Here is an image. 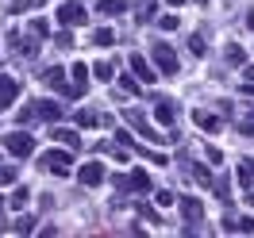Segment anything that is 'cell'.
Here are the masks:
<instances>
[{"instance_id":"22","label":"cell","mask_w":254,"mask_h":238,"mask_svg":"<svg viewBox=\"0 0 254 238\" xmlns=\"http://www.w3.org/2000/svg\"><path fill=\"white\" fill-rule=\"evenodd\" d=\"M227 62L231 65H247V50L239 47V43H231V47H227Z\"/></svg>"},{"instance_id":"23","label":"cell","mask_w":254,"mask_h":238,"mask_svg":"<svg viewBox=\"0 0 254 238\" xmlns=\"http://www.w3.org/2000/svg\"><path fill=\"white\" fill-rule=\"evenodd\" d=\"M189 177L196 185H212V173H208V165H189Z\"/></svg>"},{"instance_id":"26","label":"cell","mask_w":254,"mask_h":238,"mask_svg":"<svg viewBox=\"0 0 254 238\" xmlns=\"http://www.w3.org/2000/svg\"><path fill=\"white\" fill-rule=\"evenodd\" d=\"M16 169H12V165H0V189H8V185H16Z\"/></svg>"},{"instance_id":"7","label":"cell","mask_w":254,"mask_h":238,"mask_svg":"<svg viewBox=\"0 0 254 238\" xmlns=\"http://www.w3.org/2000/svg\"><path fill=\"white\" fill-rule=\"evenodd\" d=\"M43 165H47L50 173L65 177L69 173V154H65V150H50V154H43Z\"/></svg>"},{"instance_id":"17","label":"cell","mask_w":254,"mask_h":238,"mask_svg":"<svg viewBox=\"0 0 254 238\" xmlns=\"http://www.w3.org/2000/svg\"><path fill=\"white\" fill-rule=\"evenodd\" d=\"M50 135H54L58 143L73 146V150H77V146H81V135H77V131H73V127H54V131H50Z\"/></svg>"},{"instance_id":"29","label":"cell","mask_w":254,"mask_h":238,"mask_svg":"<svg viewBox=\"0 0 254 238\" xmlns=\"http://www.w3.org/2000/svg\"><path fill=\"white\" fill-rule=\"evenodd\" d=\"M158 27H162V31H177V27H181V19H177V16H162Z\"/></svg>"},{"instance_id":"2","label":"cell","mask_w":254,"mask_h":238,"mask_svg":"<svg viewBox=\"0 0 254 238\" xmlns=\"http://www.w3.org/2000/svg\"><path fill=\"white\" fill-rule=\"evenodd\" d=\"M127 115V127L135 131V135H143V139H150V143H162V135L154 127H150V123H146V115H139V111L131 108V111H124Z\"/></svg>"},{"instance_id":"39","label":"cell","mask_w":254,"mask_h":238,"mask_svg":"<svg viewBox=\"0 0 254 238\" xmlns=\"http://www.w3.org/2000/svg\"><path fill=\"white\" fill-rule=\"evenodd\" d=\"M243 77H247V81H254V65H247V69H243Z\"/></svg>"},{"instance_id":"40","label":"cell","mask_w":254,"mask_h":238,"mask_svg":"<svg viewBox=\"0 0 254 238\" xmlns=\"http://www.w3.org/2000/svg\"><path fill=\"white\" fill-rule=\"evenodd\" d=\"M247 204H251V207H254V189H247Z\"/></svg>"},{"instance_id":"37","label":"cell","mask_w":254,"mask_h":238,"mask_svg":"<svg viewBox=\"0 0 254 238\" xmlns=\"http://www.w3.org/2000/svg\"><path fill=\"white\" fill-rule=\"evenodd\" d=\"M19 204H27V189H23V185H19L16 196H12V207H19Z\"/></svg>"},{"instance_id":"16","label":"cell","mask_w":254,"mask_h":238,"mask_svg":"<svg viewBox=\"0 0 254 238\" xmlns=\"http://www.w3.org/2000/svg\"><path fill=\"white\" fill-rule=\"evenodd\" d=\"M154 12H158V0H139L135 4V23H150Z\"/></svg>"},{"instance_id":"18","label":"cell","mask_w":254,"mask_h":238,"mask_svg":"<svg viewBox=\"0 0 254 238\" xmlns=\"http://www.w3.org/2000/svg\"><path fill=\"white\" fill-rule=\"evenodd\" d=\"M96 12H100V16H124L127 4H124V0H100V4H96Z\"/></svg>"},{"instance_id":"30","label":"cell","mask_w":254,"mask_h":238,"mask_svg":"<svg viewBox=\"0 0 254 238\" xmlns=\"http://www.w3.org/2000/svg\"><path fill=\"white\" fill-rule=\"evenodd\" d=\"M204 158L212 161V165H220V161H223V150H220V146H204Z\"/></svg>"},{"instance_id":"35","label":"cell","mask_w":254,"mask_h":238,"mask_svg":"<svg viewBox=\"0 0 254 238\" xmlns=\"http://www.w3.org/2000/svg\"><path fill=\"white\" fill-rule=\"evenodd\" d=\"M116 143L120 146H135V139H131V131H116Z\"/></svg>"},{"instance_id":"11","label":"cell","mask_w":254,"mask_h":238,"mask_svg":"<svg viewBox=\"0 0 254 238\" xmlns=\"http://www.w3.org/2000/svg\"><path fill=\"white\" fill-rule=\"evenodd\" d=\"M192 123H196L200 131H208V135H220L223 131V119H216L212 111H192Z\"/></svg>"},{"instance_id":"42","label":"cell","mask_w":254,"mask_h":238,"mask_svg":"<svg viewBox=\"0 0 254 238\" xmlns=\"http://www.w3.org/2000/svg\"><path fill=\"white\" fill-rule=\"evenodd\" d=\"M170 4H181V0H170Z\"/></svg>"},{"instance_id":"33","label":"cell","mask_w":254,"mask_h":238,"mask_svg":"<svg viewBox=\"0 0 254 238\" xmlns=\"http://www.w3.org/2000/svg\"><path fill=\"white\" fill-rule=\"evenodd\" d=\"M54 43H58V50H69V47H73V31H62Z\"/></svg>"},{"instance_id":"34","label":"cell","mask_w":254,"mask_h":238,"mask_svg":"<svg viewBox=\"0 0 254 238\" xmlns=\"http://www.w3.org/2000/svg\"><path fill=\"white\" fill-rule=\"evenodd\" d=\"M31 8H39V0H19V4H12V12H31Z\"/></svg>"},{"instance_id":"5","label":"cell","mask_w":254,"mask_h":238,"mask_svg":"<svg viewBox=\"0 0 254 238\" xmlns=\"http://www.w3.org/2000/svg\"><path fill=\"white\" fill-rule=\"evenodd\" d=\"M116 185H120V189H135V192H150V177H146L143 169H135V173L116 177Z\"/></svg>"},{"instance_id":"25","label":"cell","mask_w":254,"mask_h":238,"mask_svg":"<svg viewBox=\"0 0 254 238\" xmlns=\"http://www.w3.org/2000/svg\"><path fill=\"white\" fill-rule=\"evenodd\" d=\"M31 35H35V39H47V35H50V23H47L43 16H39V19H31Z\"/></svg>"},{"instance_id":"28","label":"cell","mask_w":254,"mask_h":238,"mask_svg":"<svg viewBox=\"0 0 254 238\" xmlns=\"http://www.w3.org/2000/svg\"><path fill=\"white\" fill-rule=\"evenodd\" d=\"M204 47H208V43H204V35H192V39H189V50L196 54V58L204 54Z\"/></svg>"},{"instance_id":"21","label":"cell","mask_w":254,"mask_h":238,"mask_svg":"<svg viewBox=\"0 0 254 238\" xmlns=\"http://www.w3.org/2000/svg\"><path fill=\"white\" fill-rule=\"evenodd\" d=\"M93 43L96 47H112V43H116V31H112V27H100V31H93Z\"/></svg>"},{"instance_id":"20","label":"cell","mask_w":254,"mask_h":238,"mask_svg":"<svg viewBox=\"0 0 254 238\" xmlns=\"http://www.w3.org/2000/svg\"><path fill=\"white\" fill-rule=\"evenodd\" d=\"M96 123H100V115H96L93 108H81L77 111V127H96Z\"/></svg>"},{"instance_id":"38","label":"cell","mask_w":254,"mask_h":238,"mask_svg":"<svg viewBox=\"0 0 254 238\" xmlns=\"http://www.w3.org/2000/svg\"><path fill=\"white\" fill-rule=\"evenodd\" d=\"M239 131H243V135H251V139H254V119H247V123H243Z\"/></svg>"},{"instance_id":"1","label":"cell","mask_w":254,"mask_h":238,"mask_svg":"<svg viewBox=\"0 0 254 238\" xmlns=\"http://www.w3.org/2000/svg\"><path fill=\"white\" fill-rule=\"evenodd\" d=\"M4 150H8L12 158H31L35 139L27 135V131H12V135H4Z\"/></svg>"},{"instance_id":"32","label":"cell","mask_w":254,"mask_h":238,"mask_svg":"<svg viewBox=\"0 0 254 238\" xmlns=\"http://www.w3.org/2000/svg\"><path fill=\"white\" fill-rule=\"evenodd\" d=\"M120 93H135V96H139V85H135V77H120Z\"/></svg>"},{"instance_id":"9","label":"cell","mask_w":254,"mask_h":238,"mask_svg":"<svg viewBox=\"0 0 254 238\" xmlns=\"http://www.w3.org/2000/svg\"><path fill=\"white\" fill-rule=\"evenodd\" d=\"M131 69H135V77L143 81V85H154V81H158V73L150 69V62H146L143 54H131Z\"/></svg>"},{"instance_id":"8","label":"cell","mask_w":254,"mask_h":238,"mask_svg":"<svg viewBox=\"0 0 254 238\" xmlns=\"http://www.w3.org/2000/svg\"><path fill=\"white\" fill-rule=\"evenodd\" d=\"M16 96H19V81H16V77H4V73H0V111L12 108V100H16Z\"/></svg>"},{"instance_id":"19","label":"cell","mask_w":254,"mask_h":238,"mask_svg":"<svg viewBox=\"0 0 254 238\" xmlns=\"http://www.w3.org/2000/svg\"><path fill=\"white\" fill-rule=\"evenodd\" d=\"M239 181H243V185H254V158L239 161Z\"/></svg>"},{"instance_id":"12","label":"cell","mask_w":254,"mask_h":238,"mask_svg":"<svg viewBox=\"0 0 254 238\" xmlns=\"http://www.w3.org/2000/svg\"><path fill=\"white\" fill-rule=\"evenodd\" d=\"M77 181H81V185H89V189H93V185H100V181H104V165H100V161H89V165H81Z\"/></svg>"},{"instance_id":"14","label":"cell","mask_w":254,"mask_h":238,"mask_svg":"<svg viewBox=\"0 0 254 238\" xmlns=\"http://www.w3.org/2000/svg\"><path fill=\"white\" fill-rule=\"evenodd\" d=\"M85 81H89V65H73V73H69V85H73V100L77 96H85Z\"/></svg>"},{"instance_id":"36","label":"cell","mask_w":254,"mask_h":238,"mask_svg":"<svg viewBox=\"0 0 254 238\" xmlns=\"http://www.w3.org/2000/svg\"><path fill=\"white\" fill-rule=\"evenodd\" d=\"M158 204H162V207H170V204H177V196H174V192H166V189H162V192H158Z\"/></svg>"},{"instance_id":"13","label":"cell","mask_w":254,"mask_h":238,"mask_svg":"<svg viewBox=\"0 0 254 238\" xmlns=\"http://www.w3.org/2000/svg\"><path fill=\"white\" fill-rule=\"evenodd\" d=\"M174 115H177V104H174V100H166V96H162L158 104H154V119H158L162 127H170V123H174Z\"/></svg>"},{"instance_id":"10","label":"cell","mask_w":254,"mask_h":238,"mask_svg":"<svg viewBox=\"0 0 254 238\" xmlns=\"http://www.w3.org/2000/svg\"><path fill=\"white\" fill-rule=\"evenodd\" d=\"M177 207H181V215H185V223H200V215H204V207H200V200H192V196H181L177 200Z\"/></svg>"},{"instance_id":"24","label":"cell","mask_w":254,"mask_h":238,"mask_svg":"<svg viewBox=\"0 0 254 238\" xmlns=\"http://www.w3.org/2000/svg\"><path fill=\"white\" fill-rule=\"evenodd\" d=\"M212 189H216V196H220V200H231V181H227V177L212 181Z\"/></svg>"},{"instance_id":"6","label":"cell","mask_w":254,"mask_h":238,"mask_svg":"<svg viewBox=\"0 0 254 238\" xmlns=\"http://www.w3.org/2000/svg\"><path fill=\"white\" fill-rule=\"evenodd\" d=\"M47 85H50V89H58L62 96H73V85H69V77H65L62 65H50V69H47Z\"/></svg>"},{"instance_id":"31","label":"cell","mask_w":254,"mask_h":238,"mask_svg":"<svg viewBox=\"0 0 254 238\" xmlns=\"http://www.w3.org/2000/svg\"><path fill=\"white\" fill-rule=\"evenodd\" d=\"M93 73H96L100 81H112V65H108V62H96V65H93Z\"/></svg>"},{"instance_id":"15","label":"cell","mask_w":254,"mask_h":238,"mask_svg":"<svg viewBox=\"0 0 254 238\" xmlns=\"http://www.w3.org/2000/svg\"><path fill=\"white\" fill-rule=\"evenodd\" d=\"M35 111H39V119H47V123L62 119V104H54V100H39V104H35Z\"/></svg>"},{"instance_id":"3","label":"cell","mask_w":254,"mask_h":238,"mask_svg":"<svg viewBox=\"0 0 254 238\" xmlns=\"http://www.w3.org/2000/svg\"><path fill=\"white\" fill-rule=\"evenodd\" d=\"M58 23H62V27H77V23H85V8H81L77 0H65L62 8H58Z\"/></svg>"},{"instance_id":"4","label":"cell","mask_w":254,"mask_h":238,"mask_svg":"<svg viewBox=\"0 0 254 238\" xmlns=\"http://www.w3.org/2000/svg\"><path fill=\"white\" fill-rule=\"evenodd\" d=\"M150 54H154V62H158L162 73H177V54L166 47V43H154V47H150Z\"/></svg>"},{"instance_id":"27","label":"cell","mask_w":254,"mask_h":238,"mask_svg":"<svg viewBox=\"0 0 254 238\" xmlns=\"http://www.w3.org/2000/svg\"><path fill=\"white\" fill-rule=\"evenodd\" d=\"M31 231H35V219L31 215H19L16 219V235H31Z\"/></svg>"},{"instance_id":"41","label":"cell","mask_w":254,"mask_h":238,"mask_svg":"<svg viewBox=\"0 0 254 238\" xmlns=\"http://www.w3.org/2000/svg\"><path fill=\"white\" fill-rule=\"evenodd\" d=\"M192 4H196V8H208V0H192Z\"/></svg>"}]
</instances>
